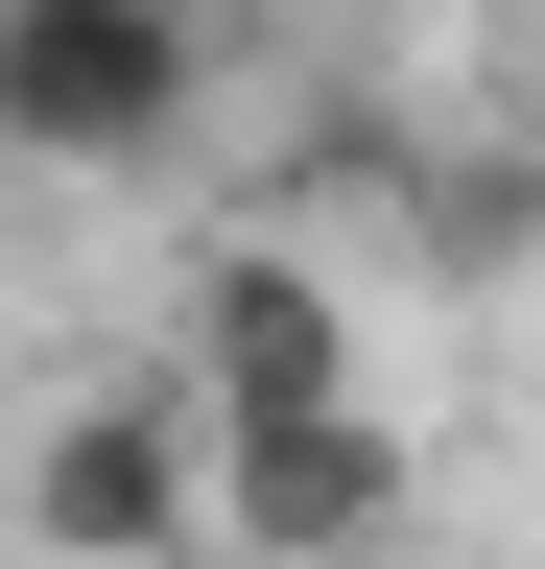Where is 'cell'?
I'll list each match as a JSON object with an SVG mask.
<instances>
[{"label":"cell","instance_id":"obj_1","mask_svg":"<svg viewBox=\"0 0 545 569\" xmlns=\"http://www.w3.org/2000/svg\"><path fill=\"white\" fill-rule=\"evenodd\" d=\"M214 24L190 0H0V142L24 167H166Z\"/></svg>","mask_w":545,"mask_h":569},{"label":"cell","instance_id":"obj_2","mask_svg":"<svg viewBox=\"0 0 545 569\" xmlns=\"http://www.w3.org/2000/svg\"><path fill=\"white\" fill-rule=\"evenodd\" d=\"M190 522H214V403L190 380L48 403V451H24V546L48 569H190Z\"/></svg>","mask_w":545,"mask_h":569},{"label":"cell","instance_id":"obj_3","mask_svg":"<svg viewBox=\"0 0 545 569\" xmlns=\"http://www.w3.org/2000/svg\"><path fill=\"white\" fill-rule=\"evenodd\" d=\"M166 380L214 403V427H332V403H380V356H356V284H332L309 238H214Z\"/></svg>","mask_w":545,"mask_h":569},{"label":"cell","instance_id":"obj_4","mask_svg":"<svg viewBox=\"0 0 545 569\" xmlns=\"http://www.w3.org/2000/svg\"><path fill=\"white\" fill-rule=\"evenodd\" d=\"M427 522V451L403 403H332V427H214V546L238 569H380Z\"/></svg>","mask_w":545,"mask_h":569}]
</instances>
